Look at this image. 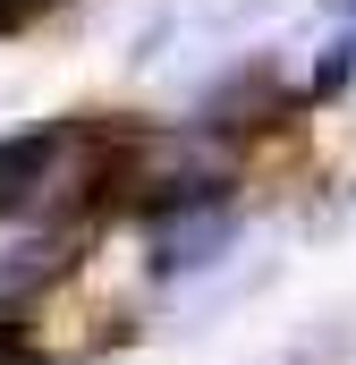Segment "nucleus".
I'll return each instance as SVG.
<instances>
[{
  "label": "nucleus",
  "mask_w": 356,
  "mask_h": 365,
  "mask_svg": "<svg viewBox=\"0 0 356 365\" xmlns=\"http://www.w3.org/2000/svg\"><path fill=\"white\" fill-rule=\"evenodd\" d=\"M229 247H238L229 195H195V204L145 212V272L153 280H187V272H204V264H221Z\"/></svg>",
  "instance_id": "nucleus-1"
},
{
  "label": "nucleus",
  "mask_w": 356,
  "mask_h": 365,
  "mask_svg": "<svg viewBox=\"0 0 356 365\" xmlns=\"http://www.w3.org/2000/svg\"><path fill=\"white\" fill-rule=\"evenodd\" d=\"M77 264V230H26L0 247V306H34L51 280H68Z\"/></svg>",
  "instance_id": "nucleus-2"
},
{
  "label": "nucleus",
  "mask_w": 356,
  "mask_h": 365,
  "mask_svg": "<svg viewBox=\"0 0 356 365\" xmlns=\"http://www.w3.org/2000/svg\"><path fill=\"white\" fill-rule=\"evenodd\" d=\"M51 0H0V34H17V26H34Z\"/></svg>",
  "instance_id": "nucleus-4"
},
{
  "label": "nucleus",
  "mask_w": 356,
  "mask_h": 365,
  "mask_svg": "<svg viewBox=\"0 0 356 365\" xmlns=\"http://www.w3.org/2000/svg\"><path fill=\"white\" fill-rule=\"evenodd\" d=\"M0 365H51V357H43V340L26 323H0Z\"/></svg>",
  "instance_id": "nucleus-3"
}]
</instances>
